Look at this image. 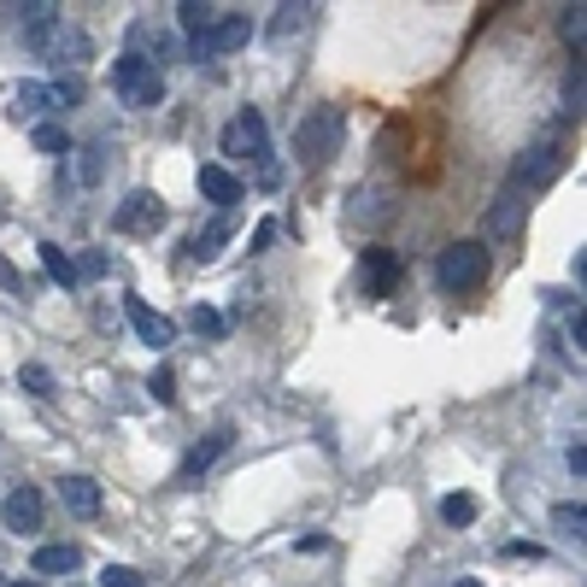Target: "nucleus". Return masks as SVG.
<instances>
[{"label": "nucleus", "instance_id": "1", "mask_svg": "<svg viewBox=\"0 0 587 587\" xmlns=\"http://www.w3.org/2000/svg\"><path fill=\"white\" fill-rule=\"evenodd\" d=\"M224 153H229V159H253V165H259V182H265V189H277L282 170H277V153H270V136H265L259 112H241V118L229 124V130H224Z\"/></svg>", "mask_w": 587, "mask_h": 587}, {"label": "nucleus", "instance_id": "2", "mask_svg": "<svg viewBox=\"0 0 587 587\" xmlns=\"http://www.w3.org/2000/svg\"><path fill=\"white\" fill-rule=\"evenodd\" d=\"M24 41H30L48 65H89V53H94L89 36H82L71 18H60V12H53L48 24H36V30H24Z\"/></svg>", "mask_w": 587, "mask_h": 587}, {"label": "nucleus", "instance_id": "3", "mask_svg": "<svg viewBox=\"0 0 587 587\" xmlns=\"http://www.w3.org/2000/svg\"><path fill=\"white\" fill-rule=\"evenodd\" d=\"M482 277H488V247H482V241H452L447 253H435V282L447 294L482 289Z\"/></svg>", "mask_w": 587, "mask_h": 587}, {"label": "nucleus", "instance_id": "4", "mask_svg": "<svg viewBox=\"0 0 587 587\" xmlns=\"http://www.w3.org/2000/svg\"><path fill=\"white\" fill-rule=\"evenodd\" d=\"M112 89H118V100H130V106L153 112L165 100V71L153 60H141V53H124L118 65H112Z\"/></svg>", "mask_w": 587, "mask_h": 587}, {"label": "nucleus", "instance_id": "5", "mask_svg": "<svg viewBox=\"0 0 587 587\" xmlns=\"http://www.w3.org/2000/svg\"><path fill=\"white\" fill-rule=\"evenodd\" d=\"M335 141H341V112L318 106V112H306V118H299V130H294V159L299 165H323Z\"/></svg>", "mask_w": 587, "mask_h": 587}, {"label": "nucleus", "instance_id": "6", "mask_svg": "<svg viewBox=\"0 0 587 587\" xmlns=\"http://www.w3.org/2000/svg\"><path fill=\"white\" fill-rule=\"evenodd\" d=\"M247 36H253V18H247V12H224V7H218V18H212L206 41L194 48V60H218V53H235V48H247Z\"/></svg>", "mask_w": 587, "mask_h": 587}, {"label": "nucleus", "instance_id": "7", "mask_svg": "<svg viewBox=\"0 0 587 587\" xmlns=\"http://www.w3.org/2000/svg\"><path fill=\"white\" fill-rule=\"evenodd\" d=\"M124 311H130V329H136V335H141V347L165 353L170 341H177V323H170L165 311H153L148 299H136V294H130V299H124Z\"/></svg>", "mask_w": 587, "mask_h": 587}, {"label": "nucleus", "instance_id": "8", "mask_svg": "<svg viewBox=\"0 0 587 587\" xmlns=\"http://www.w3.org/2000/svg\"><path fill=\"white\" fill-rule=\"evenodd\" d=\"M552 170H558V148H552V141H540V148H523V153H518V165H511V182H506V189L528 194V189H540V182H547Z\"/></svg>", "mask_w": 587, "mask_h": 587}, {"label": "nucleus", "instance_id": "9", "mask_svg": "<svg viewBox=\"0 0 587 587\" xmlns=\"http://www.w3.org/2000/svg\"><path fill=\"white\" fill-rule=\"evenodd\" d=\"M0 518H7L12 535H36L41 518H48V499H41V488H12L7 506H0Z\"/></svg>", "mask_w": 587, "mask_h": 587}, {"label": "nucleus", "instance_id": "10", "mask_svg": "<svg viewBox=\"0 0 587 587\" xmlns=\"http://www.w3.org/2000/svg\"><path fill=\"white\" fill-rule=\"evenodd\" d=\"M60 506L71 511V518H100V482H89V476H65L60 482Z\"/></svg>", "mask_w": 587, "mask_h": 587}, {"label": "nucleus", "instance_id": "11", "mask_svg": "<svg viewBox=\"0 0 587 587\" xmlns=\"http://www.w3.org/2000/svg\"><path fill=\"white\" fill-rule=\"evenodd\" d=\"M165 224V206H159V194H130L124 200V212H118V229H130V235H141V229H159Z\"/></svg>", "mask_w": 587, "mask_h": 587}, {"label": "nucleus", "instance_id": "12", "mask_svg": "<svg viewBox=\"0 0 587 587\" xmlns=\"http://www.w3.org/2000/svg\"><path fill=\"white\" fill-rule=\"evenodd\" d=\"M200 194H206L212 206H235L247 189H241V177H229L224 165H200Z\"/></svg>", "mask_w": 587, "mask_h": 587}, {"label": "nucleus", "instance_id": "13", "mask_svg": "<svg viewBox=\"0 0 587 587\" xmlns=\"http://www.w3.org/2000/svg\"><path fill=\"white\" fill-rule=\"evenodd\" d=\"M77 564H82V552L71 547V540H53V547H36V558H30V570H36V576H71Z\"/></svg>", "mask_w": 587, "mask_h": 587}, {"label": "nucleus", "instance_id": "14", "mask_svg": "<svg viewBox=\"0 0 587 587\" xmlns=\"http://www.w3.org/2000/svg\"><path fill=\"white\" fill-rule=\"evenodd\" d=\"M394 277H399V259H394L388 247H370V253H365V289H370V294H388Z\"/></svg>", "mask_w": 587, "mask_h": 587}, {"label": "nucleus", "instance_id": "15", "mask_svg": "<svg viewBox=\"0 0 587 587\" xmlns=\"http://www.w3.org/2000/svg\"><path fill=\"white\" fill-rule=\"evenodd\" d=\"M229 441H235L229 429H218V435H206V441H200V447H194L189 458H182V482H194L200 470H212V458H218V452L229 447Z\"/></svg>", "mask_w": 587, "mask_h": 587}, {"label": "nucleus", "instance_id": "16", "mask_svg": "<svg viewBox=\"0 0 587 587\" xmlns=\"http://www.w3.org/2000/svg\"><path fill=\"white\" fill-rule=\"evenodd\" d=\"M12 112H18V118H36V112H53V94H48V82H18V89H12Z\"/></svg>", "mask_w": 587, "mask_h": 587}, {"label": "nucleus", "instance_id": "17", "mask_svg": "<svg viewBox=\"0 0 587 587\" xmlns=\"http://www.w3.org/2000/svg\"><path fill=\"white\" fill-rule=\"evenodd\" d=\"M212 18H218V7H194V0H182V7H177V24L189 30V48H200V41H206Z\"/></svg>", "mask_w": 587, "mask_h": 587}, {"label": "nucleus", "instance_id": "18", "mask_svg": "<svg viewBox=\"0 0 587 587\" xmlns=\"http://www.w3.org/2000/svg\"><path fill=\"white\" fill-rule=\"evenodd\" d=\"M41 265H48L53 282H65V289H77V259H65L60 241H41Z\"/></svg>", "mask_w": 587, "mask_h": 587}, {"label": "nucleus", "instance_id": "19", "mask_svg": "<svg viewBox=\"0 0 587 587\" xmlns=\"http://www.w3.org/2000/svg\"><path fill=\"white\" fill-rule=\"evenodd\" d=\"M518 218H523V194L506 189V194H499V206H494V218H488V229H494V235H511Z\"/></svg>", "mask_w": 587, "mask_h": 587}, {"label": "nucleus", "instance_id": "20", "mask_svg": "<svg viewBox=\"0 0 587 587\" xmlns=\"http://www.w3.org/2000/svg\"><path fill=\"white\" fill-rule=\"evenodd\" d=\"M552 528H558V535H570V540H582V535H587L582 499H564V506H552Z\"/></svg>", "mask_w": 587, "mask_h": 587}, {"label": "nucleus", "instance_id": "21", "mask_svg": "<svg viewBox=\"0 0 587 587\" xmlns=\"http://www.w3.org/2000/svg\"><path fill=\"white\" fill-rule=\"evenodd\" d=\"M441 518H447L452 528L476 523V499H470V494H447V506H441Z\"/></svg>", "mask_w": 587, "mask_h": 587}, {"label": "nucleus", "instance_id": "22", "mask_svg": "<svg viewBox=\"0 0 587 587\" xmlns=\"http://www.w3.org/2000/svg\"><path fill=\"white\" fill-rule=\"evenodd\" d=\"M148 388H153V399H159V406H177V370L159 365V370H153V382H148Z\"/></svg>", "mask_w": 587, "mask_h": 587}, {"label": "nucleus", "instance_id": "23", "mask_svg": "<svg viewBox=\"0 0 587 587\" xmlns=\"http://www.w3.org/2000/svg\"><path fill=\"white\" fill-rule=\"evenodd\" d=\"M36 148L41 153H71V136L60 130V124H36Z\"/></svg>", "mask_w": 587, "mask_h": 587}, {"label": "nucleus", "instance_id": "24", "mask_svg": "<svg viewBox=\"0 0 587 587\" xmlns=\"http://www.w3.org/2000/svg\"><path fill=\"white\" fill-rule=\"evenodd\" d=\"M189 323L200 329V335H212V341H218L224 329H229V323H224V318H218V311H212V306H194V318H189Z\"/></svg>", "mask_w": 587, "mask_h": 587}, {"label": "nucleus", "instance_id": "25", "mask_svg": "<svg viewBox=\"0 0 587 587\" xmlns=\"http://www.w3.org/2000/svg\"><path fill=\"white\" fill-rule=\"evenodd\" d=\"M100 582H106V587H148L130 564H106V570H100Z\"/></svg>", "mask_w": 587, "mask_h": 587}, {"label": "nucleus", "instance_id": "26", "mask_svg": "<svg viewBox=\"0 0 587 587\" xmlns=\"http://www.w3.org/2000/svg\"><path fill=\"white\" fill-rule=\"evenodd\" d=\"M306 18H311V7H282L270 30H277V36H289V30H299V24H306Z\"/></svg>", "mask_w": 587, "mask_h": 587}, {"label": "nucleus", "instance_id": "27", "mask_svg": "<svg viewBox=\"0 0 587 587\" xmlns=\"http://www.w3.org/2000/svg\"><path fill=\"white\" fill-rule=\"evenodd\" d=\"M18 382H24L30 394H53V377H48L41 365H24V370H18Z\"/></svg>", "mask_w": 587, "mask_h": 587}, {"label": "nucleus", "instance_id": "28", "mask_svg": "<svg viewBox=\"0 0 587 587\" xmlns=\"http://www.w3.org/2000/svg\"><path fill=\"white\" fill-rule=\"evenodd\" d=\"M100 270H112V259H106V253H82V265H77V282H82V277H100Z\"/></svg>", "mask_w": 587, "mask_h": 587}, {"label": "nucleus", "instance_id": "29", "mask_svg": "<svg viewBox=\"0 0 587 587\" xmlns=\"http://www.w3.org/2000/svg\"><path fill=\"white\" fill-rule=\"evenodd\" d=\"M0 289H7V294H18V289H24V277H18V270H12L7 259H0Z\"/></svg>", "mask_w": 587, "mask_h": 587}, {"label": "nucleus", "instance_id": "30", "mask_svg": "<svg viewBox=\"0 0 587 587\" xmlns=\"http://www.w3.org/2000/svg\"><path fill=\"white\" fill-rule=\"evenodd\" d=\"M570 341H576V347L587 341V318H582V306H576V318H570Z\"/></svg>", "mask_w": 587, "mask_h": 587}, {"label": "nucleus", "instance_id": "31", "mask_svg": "<svg viewBox=\"0 0 587 587\" xmlns=\"http://www.w3.org/2000/svg\"><path fill=\"white\" fill-rule=\"evenodd\" d=\"M570 470H576V482H582V470H587V447H582V441L570 447Z\"/></svg>", "mask_w": 587, "mask_h": 587}, {"label": "nucleus", "instance_id": "32", "mask_svg": "<svg viewBox=\"0 0 587 587\" xmlns=\"http://www.w3.org/2000/svg\"><path fill=\"white\" fill-rule=\"evenodd\" d=\"M12 587H41V582H12Z\"/></svg>", "mask_w": 587, "mask_h": 587}, {"label": "nucleus", "instance_id": "33", "mask_svg": "<svg viewBox=\"0 0 587 587\" xmlns=\"http://www.w3.org/2000/svg\"><path fill=\"white\" fill-rule=\"evenodd\" d=\"M458 587H482V582H458Z\"/></svg>", "mask_w": 587, "mask_h": 587}]
</instances>
